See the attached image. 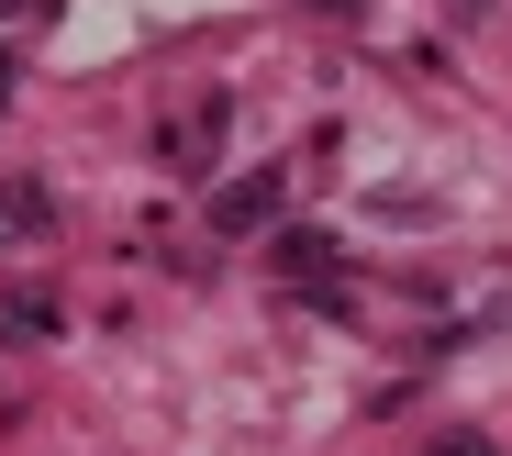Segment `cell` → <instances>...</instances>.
Wrapping results in <instances>:
<instances>
[{
	"instance_id": "cell-1",
	"label": "cell",
	"mask_w": 512,
	"mask_h": 456,
	"mask_svg": "<svg viewBox=\"0 0 512 456\" xmlns=\"http://www.w3.org/2000/svg\"><path fill=\"white\" fill-rule=\"evenodd\" d=\"M279 201H290V167H245L234 190H212V234H256Z\"/></svg>"
},
{
	"instance_id": "cell-2",
	"label": "cell",
	"mask_w": 512,
	"mask_h": 456,
	"mask_svg": "<svg viewBox=\"0 0 512 456\" xmlns=\"http://www.w3.org/2000/svg\"><path fill=\"white\" fill-rule=\"evenodd\" d=\"M34 234H56V201L34 178H12V190H0V245H34Z\"/></svg>"
},
{
	"instance_id": "cell-3",
	"label": "cell",
	"mask_w": 512,
	"mask_h": 456,
	"mask_svg": "<svg viewBox=\"0 0 512 456\" xmlns=\"http://www.w3.org/2000/svg\"><path fill=\"white\" fill-rule=\"evenodd\" d=\"M56 334V301L45 290H0V345H45Z\"/></svg>"
},
{
	"instance_id": "cell-4",
	"label": "cell",
	"mask_w": 512,
	"mask_h": 456,
	"mask_svg": "<svg viewBox=\"0 0 512 456\" xmlns=\"http://www.w3.org/2000/svg\"><path fill=\"white\" fill-rule=\"evenodd\" d=\"M435 456H490V445H479V434H446V445H435Z\"/></svg>"
},
{
	"instance_id": "cell-5",
	"label": "cell",
	"mask_w": 512,
	"mask_h": 456,
	"mask_svg": "<svg viewBox=\"0 0 512 456\" xmlns=\"http://www.w3.org/2000/svg\"><path fill=\"white\" fill-rule=\"evenodd\" d=\"M312 12H334V23H346V12H357V0H312Z\"/></svg>"
},
{
	"instance_id": "cell-6",
	"label": "cell",
	"mask_w": 512,
	"mask_h": 456,
	"mask_svg": "<svg viewBox=\"0 0 512 456\" xmlns=\"http://www.w3.org/2000/svg\"><path fill=\"white\" fill-rule=\"evenodd\" d=\"M0 101H12V56H0Z\"/></svg>"
}]
</instances>
